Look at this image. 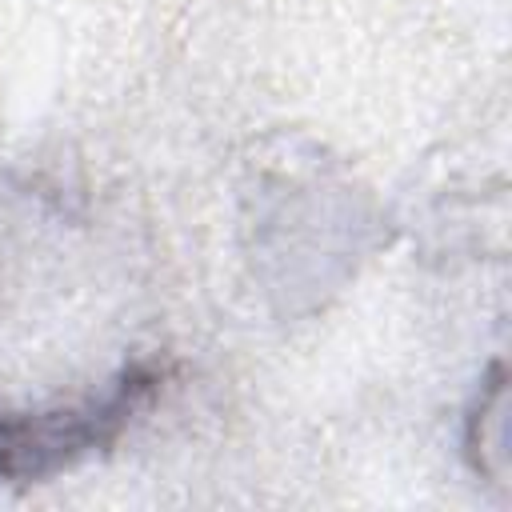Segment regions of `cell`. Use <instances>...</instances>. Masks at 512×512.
Instances as JSON below:
<instances>
[{"instance_id":"6da1fadb","label":"cell","mask_w":512,"mask_h":512,"mask_svg":"<svg viewBox=\"0 0 512 512\" xmlns=\"http://www.w3.org/2000/svg\"><path fill=\"white\" fill-rule=\"evenodd\" d=\"M164 388L160 360L124 364L100 392L48 408H0V484H44L108 452Z\"/></svg>"}]
</instances>
